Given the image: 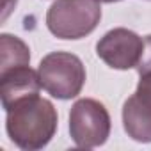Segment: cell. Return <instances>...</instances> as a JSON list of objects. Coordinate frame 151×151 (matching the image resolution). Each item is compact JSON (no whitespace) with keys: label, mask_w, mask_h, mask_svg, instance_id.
I'll list each match as a JSON object with an SVG mask.
<instances>
[{"label":"cell","mask_w":151,"mask_h":151,"mask_svg":"<svg viewBox=\"0 0 151 151\" xmlns=\"http://www.w3.org/2000/svg\"><path fill=\"white\" fill-rule=\"evenodd\" d=\"M137 71H139V75L151 73V34L144 37V50H142V57L137 64Z\"/></svg>","instance_id":"9"},{"label":"cell","mask_w":151,"mask_h":151,"mask_svg":"<svg viewBox=\"0 0 151 151\" xmlns=\"http://www.w3.org/2000/svg\"><path fill=\"white\" fill-rule=\"evenodd\" d=\"M39 73L29 66L14 68L7 73L0 75V101L4 110H9L16 101L29 98L32 94H39L41 91Z\"/></svg>","instance_id":"7"},{"label":"cell","mask_w":151,"mask_h":151,"mask_svg":"<svg viewBox=\"0 0 151 151\" xmlns=\"http://www.w3.org/2000/svg\"><path fill=\"white\" fill-rule=\"evenodd\" d=\"M144 50V39L130 29L117 27L109 30L96 43V55L112 69L137 68Z\"/></svg>","instance_id":"5"},{"label":"cell","mask_w":151,"mask_h":151,"mask_svg":"<svg viewBox=\"0 0 151 151\" xmlns=\"http://www.w3.org/2000/svg\"><path fill=\"white\" fill-rule=\"evenodd\" d=\"M18 0H2V22L7 20V16L11 14V11L14 9Z\"/></svg>","instance_id":"10"},{"label":"cell","mask_w":151,"mask_h":151,"mask_svg":"<svg viewBox=\"0 0 151 151\" xmlns=\"http://www.w3.org/2000/svg\"><path fill=\"white\" fill-rule=\"evenodd\" d=\"M101 20L100 0H55L46 13V27L59 39H82Z\"/></svg>","instance_id":"2"},{"label":"cell","mask_w":151,"mask_h":151,"mask_svg":"<svg viewBox=\"0 0 151 151\" xmlns=\"http://www.w3.org/2000/svg\"><path fill=\"white\" fill-rule=\"evenodd\" d=\"M100 2H105V4H112V2H119V0H100Z\"/></svg>","instance_id":"11"},{"label":"cell","mask_w":151,"mask_h":151,"mask_svg":"<svg viewBox=\"0 0 151 151\" xmlns=\"http://www.w3.org/2000/svg\"><path fill=\"white\" fill-rule=\"evenodd\" d=\"M110 114L98 100H77L69 110V135L78 147L93 149L103 146L110 135Z\"/></svg>","instance_id":"4"},{"label":"cell","mask_w":151,"mask_h":151,"mask_svg":"<svg viewBox=\"0 0 151 151\" xmlns=\"http://www.w3.org/2000/svg\"><path fill=\"white\" fill-rule=\"evenodd\" d=\"M29 64H30L29 45L13 34H0V75Z\"/></svg>","instance_id":"8"},{"label":"cell","mask_w":151,"mask_h":151,"mask_svg":"<svg viewBox=\"0 0 151 151\" xmlns=\"http://www.w3.org/2000/svg\"><path fill=\"white\" fill-rule=\"evenodd\" d=\"M135 93L123 105V128L137 142H151V73L139 75Z\"/></svg>","instance_id":"6"},{"label":"cell","mask_w":151,"mask_h":151,"mask_svg":"<svg viewBox=\"0 0 151 151\" xmlns=\"http://www.w3.org/2000/svg\"><path fill=\"white\" fill-rule=\"evenodd\" d=\"M6 114V132L20 149H43L57 132V110L50 100L39 94L16 101Z\"/></svg>","instance_id":"1"},{"label":"cell","mask_w":151,"mask_h":151,"mask_svg":"<svg viewBox=\"0 0 151 151\" xmlns=\"http://www.w3.org/2000/svg\"><path fill=\"white\" fill-rule=\"evenodd\" d=\"M43 89L57 100L77 98L86 84V66L75 53L50 52L37 66Z\"/></svg>","instance_id":"3"}]
</instances>
